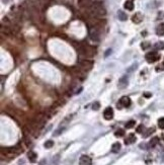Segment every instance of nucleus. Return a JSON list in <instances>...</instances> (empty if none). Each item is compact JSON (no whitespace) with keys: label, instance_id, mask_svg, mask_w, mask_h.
<instances>
[{"label":"nucleus","instance_id":"1","mask_svg":"<svg viewBox=\"0 0 164 165\" xmlns=\"http://www.w3.org/2000/svg\"><path fill=\"white\" fill-rule=\"evenodd\" d=\"M91 10H92V12H93V14H95L96 16H104L105 13H106L104 7L102 6V4H101V3H98V2L93 3V4L91 5Z\"/></svg>","mask_w":164,"mask_h":165},{"label":"nucleus","instance_id":"2","mask_svg":"<svg viewBox=\"0 0 164 165\" xmlns=\"http://www.w3.org/2000/svg\"><path fill=\"white\" fill-rule=\"evenodd\" d=\"M145 59L147 60L148 63H154V62H157L159 59H160V55L153 51V52H149L146 54V56H145Z\"/></svg>","mask_w":164,"mask_h":165},{"label":"nucleus","instance_id":"3","mask_svg":"<svg viewBox=\"0 0 164 165\" xmlns=\"http://www.w3.org/2000/svg\"><path fill=\"white\" fill-rule=\"evenodd\" d=\"M132 103V100L129 96H123V97L119 100V103L117 104L118 108H122V107H129Z\"/></svg>","mask_w":164,"mask_h":165},{"label":"nucleus","instance_id":"4","mask_svg":"<svg viewBox=\"0 0 164 165\" xmlns=\"http://www.w3.org/2000/svg\"><path fill=\"white\" fill-rule=\"evenodd\" d=\"M89 36H90V39L94 42H99V32L97 31V29H95V27H91L89 29Z\"/></svg>","mask_w":164,"mask_h":165},{"label":"nucleus","instance_id":"5","mask_svg":"<svg viewBox=\"0 0 164 165\" xmlns=\"http://www.w3.org/2000/svg\"><path fill=\"white\" fill-rule=\"evenodd\" d=\"M113 115H114V113H113V109L112 107H106L104 109V112H103V116H104V119L106 121H111L113 120Z\"/></svg>","mask_w":164,"mask_h":165},{"label":"nucleus","instance_id":"6","mask_svg":"<svg viewBox=\"0 0 164 165\" xmlns=\"http://www.w3.org/2000/svg\"><path fill=\"white\" fill-rule=\"evenodd\" d=\"M79 164L80 165H91L92 164V160L89 156L87 155H82L79 159Z\"/></svg>","mask_w":164,"mask_h":165},{"label":"nucleus","instance_id":"7","mask_svg":"<svg viewBox=\"0 0 164 165\" xmlns=\"http://www.w3.org/2000/svg\"><path fill=\"white\" fill-rule=\"evenodd\" d=\"M128 84H129V80H128V77H127V76H123V77L119 80V83H118L120 89H125V88L128 86Z\"/></svg>","mask_w":164,"mask_h":165},{"label":"nucleus","instance_id":"8","mask_svg":"<svg viewBox=\"0 0 164 165\" xmlns=\"http://www.w3.org/2000/svg\"><path fill=\"white\" fill-rule=\"evenodd\" d=\"M92 62L90 61H87V60H83V61H81L80 62V66L83 68V69H86V70H89L92 68Z\"/></svg>","mask_w":164,"mask_h":165},{"label":"nucleus","instance_id":"9","mask_svg":"<svg viewBox=\"0 0 164 165\" xmlns=\"http://www.w3.org/2000/svg\"><path fill=\"white\" fill-rule=\"evenodd\" d=\"M136 136L134 134H129L128 137L125 139V144L126 145H129V144H132V143H135L136 142Z\"/></svg>","mask_w":164,"mask_h":165},{"label":"nucleus","instance_id":"10","mask_svg":"<svg viewBox=\"0 0 164 165\" xmlns=\"http://www.w3.org/2000/svg\"><path fill=\"white\" fill-rule=\"evenodd\" d=\"M132 20H133V21H134L135 23H140V22L142 21V20H143V15L141 14L140 12H137L136 14L132 17Z\"/></svg>","mask_w":164,"mask_h":165},{"label":"nucleus","instance_id":"11","mask_svg":"<svg viewBox=\"0 0 164 165\" xmlns=\"http://www.w3.org/2000/svg\"><path fill=\"white\" fill-rule=\"evenodd\" d=\"M156 33L158 36H164V23H160L156 27Z\"/></svg>","mask_w":164,"mask_h":165},{"label":"nucleus","instance_id":"12","mask_svg":"<svg viewBox=\"0 0 164 165\" xmlns=\"http://www.w3.org/2000/svg\"><path fill=\"white\" fill-rule=\"evenodd\" d=\"M121 150V144L119 142L113 143L112 146V152L113 153H119V151Z\"/></svg>","mask_w":164,"mask_h":165},{"label":"nucleus","instance_id":"13","mask_svg":"<svg viewBox=\"0 0 164 165\" xmlns=\"http://www.w3.org/2000/svg\"><path fill=\"white\" fill-rule=\"evenodd\" d=\"M27 157H29L31 162H36V160H37V154L33 152V151H30V152L27 153Z\"/></svg>","mask_w":164,"mask_h":165},{"label":"nucleus","instance_id":"14","mask_svg":"<svg viewBox=\"0 0 164 165\" xmlns=\"http://www.w3.org/2000/svg\"><path fill=\"white\" fill-rule=\"evenodd\" d=\"M118 16H119V19L122 20V21H125V20H127V18H128L127 14H126L124 11H122V10H119V11H118Z\"/></svg>","mask_w":164,"mask_h":165},{"label":"nucleus","instance_id":"15","mask_svg":"<svg viewBox=\"0 0 164 165\" xmlns=\"http://www.w3.org/2000/svg\"><path fill=\"white\" fill-rule=\"evenodd\" d=\"M124 6H125V8H126L127 10H130V11H132V10L134 9V3H133L132 1H127Z\"/></svg>","mask_w":164,"mask_h":165},{"label":"nucleus","instance_id":"16","mask_svg":"<svg viewBox=\"0 0 164 165\" xmlns=\"http://www.w3.org/2000/svg\"><path fill=\"white\" fill-rule=\"evenodd\" d=\"M158 143H159V139L157 138V137H154V138H153V139H151V141H150L149 145H150V147H155Z\"/></svg>","mask_w":164,"mask_h":165},{"label":"nucleus","instance_id":"17","mask_svg":"<svg viewBox=\"0 0 164 165\" xmlns=\"http://www.w3.org/2000/svg\"><path fill=\"white\" fill-rule=\"evenodd\" d=\"M135 125H136V122L135 121H129L127 124H126V128L127 129H132L133 127H135Z\"/></svg>","mask_w":164,"mask_h":165},{"label":"nucleus","instance_id":"18","mask_svg":"<svg viewBox=\"0 0 164 165\" xmlns=\"http://www.w3.org/2000/svg\"><path fill=\"white\" fill-rule=\"evenodd\" d=\"M124 135H125V131L123 130V129H119L117 132L114 133V136H115V137H123Z\"/></svg>","mask_w":164,"mask_h":165},{"label":"nucleus","instance_id":"19","mask_svg":"<svg viewBox=\"0 0 164 165\" xmlns=\"http://www.w3.org/2000/svg\"><path fill=\"white\" fill-rule=\"evenodd\" d=\"M156 49L158 50H164V42H159V43H156L154 46Z\"/></svg>","mask_w":164,"mask_h":165},{"label":"nucleus","instance_id":"20","mask_svg":"<svg viewBox=\"0 0 164 165\" xmlns=\"http://www.w3.org/2000/svg\"><path fill=\"white\" fill-rule=\"evenodd\" d=\"M54 146V142L52 141V140H49V141H47L46 143H45V148H52Z\"/></svg>","mask_w":164,"mask_h":165},{"label":"nucleus","instance_id":"21","mask_svg":"<svg viewBox=\"0 0 164 165\" xmlns=\"http://www.w3.org/2000/svg\"><path fill=\"white\" fill-rule=\"evenodd\" d=\"M158 127L162 130H164V118H160L158 120Z\"/></svg>","mask_w":164,"mask_h":165},{"label":"nucleus","instance_id":"22","mask_svg":"<svg viewBox=\"0 0 164 165\" xmlns=\"http://www.w3.org/2000/svg\"><path fill=\"white\" fill-rule=\"evenodd\" d=\"M99 107H100V103H99L98 101H95L94 103L92 104V108H93V111H98Z\"/></svg>","mask_w":164,"mask_h":165},{"label":"nucleus","instance_id":"23","mask_svg":"<svg viewBox=\"0 0 164 165\" xmlns=\"http://www.w3.org/2000/svg\"><path fill=\"white\" fill-rule=\"evenodd\" d=\"M154 128H151V129H149L148 131H147V132L144 134V137H148V136H150V135H151L152 133H154Z\"/></svg>","mask_w":164,"mask_h":165},{"label":"nucleus","instance_id":"24","mask_svg":"<svg viewBox=\"0 0 164 165\" xmlns=\"http://www.w3.org/2000/svg\"><path fill=\"white\" fill-rule=\"evenodd\" d=\"M141 47H142V49L143 50H145V49H147V48H149L150 47V44L149 43H142V45H141Z\"/></svg>","mask_w":164,"mask_h":165},{"label":"nucleus","instance_id":"25","mask_svg":"<svg viewBox=\"0 0 164 165\" xmlns=\"http://www.w3.org/2000/svg\"><path fill=\"white\" fill-rule=\"evenodd\" d=\"M144 129H145L144 126H143V125H140L138 128H137V132H138V133H142L143 131H144Z\"/></svg>","mask_w":164,"mask_h":165},{"label":"nucleus","instance_id":"26","mask_svg":"<svg viewBox=\"0 0 164 165\" xmlns=\"http://www.w3.org/2000/svg\"><path fill=\"white\" fill-rule=\"evenodd\" d=\"M151 96H152V93H150V92H145L144 93V97L149 98V97H151Z\"/></svg>","mask_w":164,"mask_h":165},{"label":"nucleus","instance_id":"27","mask_svg":"<svg viewBox=\"0 0 164 165\" xmlns=\"http://www.w3.org/2000/svg\"><path fill=\"white\" fill-rule=\"evenodd\" d=\"M109 54H112V50H111V49H108V50L105 52V54H104V57H107V56H109Z\"/></svg>","mask_w":164,"mask_h":165},{"label":"nucleus","instance_id":"28","mask_svg":"<svg viewBox=\"0 0 164 165\" xmlns=\"http://www.w3.org/2000/svg\"><path fill=\"white\" fill-rule=\"evenodd\" d=\"M163 139H164V134H163Z\"/></svg>","mask_w":164,"mask_h":165}]
</instances>
